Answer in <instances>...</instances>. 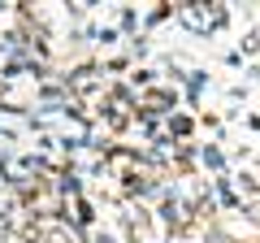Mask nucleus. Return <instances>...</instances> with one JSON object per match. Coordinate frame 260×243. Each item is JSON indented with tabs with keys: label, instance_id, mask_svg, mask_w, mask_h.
<instances>
[{
	"label": "nucleus",
	"instance_id": "f257e3e1",
	"mask_svg": "<svg viewBox=\"0 0 260 243\" xmlns=\"http://www.w3.org/2000/svg\"><path fill=\"white\" fill-rule=\"evenodd\" d=\"M178 18H182L186 26L195 31V35H208V26H213V18H208L200 5H182V9H178Z\"/></svg>",
	"mask_w": 260,
	"mask_h": 243
}]
</instances>
